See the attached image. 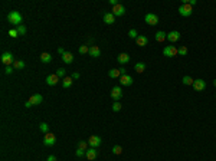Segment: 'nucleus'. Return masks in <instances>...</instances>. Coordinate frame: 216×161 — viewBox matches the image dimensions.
<instances>
[{"instance_id":"79ce46f5","label":"nucleus","mask_w":216,"mask_h":161,"mask_svg":"<svg viewBox=\"0 0 216 161\" xmlns=\"http://www.w3.org/2000/svg\"><path fill=\"white\" fill-rule=\"evenodd\" d=\"M48 161H58V160H56L55 156H49V157H48Z\"/></svg>"},{"instance_id":"393cba45","label":"nucleus","mask_w":216,"mask_h":161,"mask_svg":"<svg viewBox=\"0 0 216 161\" xmlns=\"http://www.w3.org/2000/svg\"><path fill=\"white\" fill-rule=\"evenodd\" d=\"M134 69H135V72L143 73L144 69H146V63H143V62H137V63H135V66H134Z\"/></svg>"},{"instance_id":"5701e85b","label":"nucleus","mask_w":216,"mask_h":161,"mask_svg":"<svg viewBox=\"0 0 216 161\" xmlns=\"http://www.w3.org/2000/svg\"><path fill=\"white\" fill-rule=\"evenodd\" d=\"M156 40H157V42H164V40L167 39V33H164V32H163V30H159V32H157V33H156Z\"/></svg>"},{"instance_id":"a878e982","label":"nucleus","mask_w":216,"mask_h":161,"mask_svg":"<svg viewBox=\"0 0 216 161\" xmlns=\"http://www.w3.org/2000/svg\"><path fill=\"white\" fill-rule=\"evenodd\" d=\"M182 82H183V85H192L193 86V82H194V79L193 78H190V76H183L182 78Z\"/></svg>"},{"instance_id":"dca6fc26","label":"nucleus","mask_w":216,"mask_h":161,"mask_svg":"<svg viewBox=\"0 0 216 161\" xmlns=\"http://www.w3.org/2000/svg\"><path fill=\"white\" fill-rule=\"evenodd\" d=\"M29 101H30V104H32V105H39V104H42L43 98H42V95L40 94H35V95H32V96L29 98Z\"/></svg>"},{"instance_id":"7ed1b4c3","label":"nucleus","mask_w":216,"mask_h":161,"mask_svg":"<svg viewBox=\"0 0 216 161\" xmlns=\"http://www.w3.org/2000/svg\"><path fill=\"white\" fill-rule=\"evenodd\" d=\"M2 62H3V65H6V66H12L15 63V58H13V55H12L10 52H3L2 53Z\"/></svg>"},{"instance_id":"473e14b6","label":"nucleus","mask_w":216,"mask_h":161,"mask_svg":"<svg viewBox=\"0 0 216 161\" xmlns=\"http://www.w3.org/2000/svg\"><path fill=\"white\" fill-rule=\"evenodd\" d=\"M128 36H130L131 39H137V38H139V33H137L135 29H130V30H128Z\"/></svg>"},{"instance_id":"39448f33","label":"nucleus","mask_w":216,"mask_h":161,"mask_svg":"<svg viewBox=\"0 0 216 161\" xmlns=\"http://www.w3.org/2000/svg\"><path fill=\"white\" fill-rule=\"evenodd\" d=\"M122 88L121 86H114V88L111 89V98L114 101H120L122 98Z\"/></svg>"},{"instance_id":"ea45409f","label":"nucleus","mask_w":216,"mask_h":161,"mask_svg":"<svg viewBox=\"0 0 216 161\" xmlns=\"http://www.w3.org/2000/svg\"><path fill=\"white\" fill-rule=\"evenodd\" d=\"M118 69H120V72H121V75H127V69H125V68H124V66L118 68Z\"/></svg>"},{"instance_id":"c03bdc74","label":"nucleus","mask_w":216,"mask_h":161,"mask_svg":"<svg viewBox=\"0 0 216 161\" xmlns=\"http://www.w3.org/2000/svg\"><path fill=\"white\" fill-rule=\"evenodd\" d=\"M58 52H59L61 55H63V53H65V49H63V48H59V49H58Z\"/></svg>"},{"instance_id":"c9c22d12","label":"nucleus","mask_w":216,"mask_h":161,"mask_svg":"<svg viewBox=\"0 0 216 161\" xmlns=\"http://www.w3.org/2000/svg\"><path fill=\"white\" fill-rule=\"evenodd\" d=\"M65 73H67V71H65L63 68H59V69L56 71V75H58L59 78H65Z\"/></svg>"},{"instance_id":"0eeeda50","label":"nucleus","mask_w":216,"mask_h":161,"mask_svg":"<svg viewBox=\"0 0 216 161\" xmlns=\"http://www.w3.org/2000/svg\"><path fill=\"white\" fill-rule=\"evenodd\" d=\"M144 20H146V23H149L150 26H154V25L159 23V16L154 15V13H147L144 16Z\"/></svg>"},{"instance_id":"412c9836","label":"nucleus","mask_w":216,"mask_h":161,"mask_svg":"<svg viewBox=\"0 0 216 161\" xmlns=\"http://www.w3.org/2000/svg\"><path fill=\"white\" fill-rule=\"evenodd\" d=\"M108 76L110 78H112V79H120L121 78V72H120V69H110L108 71Z\"/></svg>"},{"instance_id":"a19ab883","label":"nucleus","mask_w":216,"mask_h":161,"mask_svg":"<svg viewBox=\"0 0 216 161\" xmlns=\"http://www.w3.org/2000/svg\"><path fill=\"white\" fill-rule=\"evenodd\" d=\"M79 76H81V75H79L78 72H74V73H72V79H79Z\"/></svg>"},{"instance_id":"9d476101","label":"nucleus","mask_w":216,"mask_h":161,"mask_svg":"<svg viewBox=\"0 0 216 161\" xmlns=\"http://www.w3.org/2000/svg\"><path fill=\"white\" fill-rule=\"evenodd\" d=\"M180 39V32L179 30H172L170 33H167V40L170 42V43H174V42H177Z\"/></svg>"},{"instance_id":"aec40b11","label":"nucleus","mask_w":216,"mask_h":161,"mask_svg":"<svg viewBox=\"0 0 216 161\" xmlns=\"http://www.w3.org/2000/svg\"><path fill=\"white\" fill-rule=\"evenodd\" d=\"M89 55L92 56V58H100L101 56V50L98 46H91L89 48Z\"/></svg>"},{"instance_id":"a18cd8bd","label":"nucleus","mask_w":216,"mask_h":161,"mask_svg":"<svg viewBox=\"0 0 216 161\" xmlns=\"http://www.w3.org/2000/svg\"><path fill=\"white\" fill-rule=\"evenodd\" d=\"M213 86H216V79H215V81H213Z\"/></svg>"},{"instance_id":"423d86ee","label":"nucleus","mask_w":216,"mask_h":161,"mask_svg":"<svg viewBox=\"0 0 216 161\" xmlns=\"http://www.w3.org/2000/svg\"><path fill=\"white\" fill-rule=\"evenodd\" d=\"M56 143V137H55V134H45V137H43V144L46 145V147H52V145H55Z\"/></svg>"},{"instance_id":"9b49d317","label":"nucleus","mask_w":216,"mask_h":161,"mask_svg":"<svg viewBox=\"0 0 216 161\" xmlns=\"http://www.w3.org/2000/svg\"><path fill=\"white\" fill-rule=\"evenodd\" d=\"M124 13H125V7H124L122 5H120V3L112 7V15H114L115 17L117 16H124Z\"/></svg>"},{"instance_id":"72a5a7b5","label":"nucleus","mask_w":216,"mask_h":161,"mask_svg":"<svg viewBox=\"0 0 216 161\" xmlns=\"http://www.w3.org/2000/svg\"><path fill=\"white\" fill-rule=\"evenodd\" d=\"M17 33L20 35V36H23V35H26V28L23 26V25H20V26H17Z\"/></svg>"},{"instance_id":"4be33fe9","label":"nucleus","mask_w":216,"mask_h":161,"mask_svg":"<svg viewBox=\"0 0 216 161\" xmlns=\"http://www.w3.org/2000/svg\"><path fill=\"white\" fill-rule=\"evenodd\" d=\"M72 82H74V79L72 76H65V78L62 79V86L67 89V88H71L72 86Z\"/></svg>"},{"instance_id":"a211bd4d","label":"nucleus","mask_w":216,"mask_h":161,"mask_svg":"<svg viewBox=\"0 0 216 161\" xmlns=\"http://www.w3.org/2000/svg\"><path fill=\"white\" fill-rule=\"evenodd\" d=\"M114 22H115V16L112 13H105L104 15V23L105 25H112Z\"/></svg>"},{"instance_id":"4c0bfd02","label":"nucleus","mask_w":216,"mask_h":161,"mask_svg":"<svg viewBox=\"0 0 216 161\" xmlns=\"http://www.w3.org/2000/svg\"><path fill=\"white\" fill-rule=\"evenodd\" d=\"M75 156H77V157H82V156H85V151L81 150V148H77V151H75Z\"/></svg>"},{"instance_id":"49530a36","label":"nucleus","mask_w":216,"mask_h":161,"mask_svg":"<svg viewBox=\"0 0 216 161\" xmlns=\"http://www.w3.org/2000/svg\"><path fill=\"white\" fill-rule=\"evenodd\" d=\"M215 96H216V94H215Z\"/></svg>"},{"instance_id":"4468645a","label":"nucleus","mask_w":216,"mask_h":161,"mask_svg":"<svg viewBox=\"0 0 216 161\" xmlns=\"http://www.w3.org/2000/svg\"><path fill=\"white\" fill-rule=\"evenodd\" d=\"M193 88L196 89V91H203V89L206 88V82L203 79H194Z\"/></svg>"},{"instance_id":"f3484780","label":"nucleus","mask_w":216,"mask_h":161,"mask_svg":"<svg viewBox=\"0 0 216 161\" xmlns=\"http://www.w3.org/2000/svg\"><path fill=\"white\" fill-rule=\"evenodd\" d=\"M135 42H137L139 46H147V43H149V38L144 36V35H139V38L135 39Z\"/></svg>"},{"instance_id":"7c9ffc66","label":"nucleus","mask_w":216,"mask_h":161,"mask_svg":"<svg viewBox=\"0 0 216 161\" xmlns=\"http://www.w3.org/2000/svg\"><path fill=\"white\" fill-rule=\"evenodd\" d=\"M13 68H15V69H23V68H25V62L23 61H15Z\"/></svg>"},{"instance_id":"b1692460","label":"nucleus","mask_w":216,"mask_h":161,"mask_svg":"<svg viewBox=\"0 0 216 161\" xmlns=\"http://www.w3.org/2000/svg\"><path fill=\"white\" fill-rule=\"evenodd\" d=\"M40 61L43 62V63H49V62L52 61V56H50V53H48V52H43V53L40 55Z\"/></svg>"},{"instance_id":"c85d7f7f","label":"nucleus","mask_w":216,"mask_h":161,"mask_svg":"<svg viewBox=\"0 0 216 161\" xmlns=\"http://www.w3.org/2000/svg\"><path fill=\"white\" fill-rule=\"evenodd\" d=\"M121 102L120 101H115L114 104H112V111L114 112H118V111H121Z\"/></svg>"},{"instance_id":"f704fd0d","label":"nucleus","mask_w":216,"mask_h":161,"mask_svg":"<svg viewBox=\"0 0 216 161\" xmlns=\"http://www.w3.org/2000/svg\"><path fill=\"white\" fill-rule=\"evenodd\" d=\"M9 36H10V38H13V39H16L17 36H19V33H17V29H10V30H9Z\"/></svg>"},{"instance_id":"37998d69","label":"nucleus","mask_w":216,"mask_h":161,"mask_svg":"<svg viewBox=\"0 0 216 161\" xmlns=\"http://www.w3.org/2000/svg\"><path fill=\"white\" fill-rule=\"evenodd\" d=\"M25 106H26V108H30V106H32L30 101H26V102H25Z\"/></svg>"},{"instance_id":"e433bc0d","label":"nucleus","mask_w":216,"mask_h":161,"mask_svg":"<svg viewBox=\"0 0 216 161\" xmlns=\"http://www.w3.org/2000/svg\"><path fill=\"white\" fill-rule=\"evenodd\" d=\"M187 52H189L187 48H186V46H182V48L179 49V55H180V56H186V55H187Z\"/></svg>"},{"instance_id":"1a4fd4ad","label":"nucleus","mask_w":216,"mask_h":161,"mask_svg":"<svg viewBox=\"0 0 216 161\" xmlns=\"http://www.w3.org/2000/svg\"><path fill=\"white\" fill-rule=\"evenodd\" d=\"M120 83H121L122 86H131L133 85V76L131 75H121V78H120Z\"/></svg>"},{"instance_id":"f257e3e1","label":"nucleus","mask_w":216,"mask_h":161,"mask_svg":"<svg viewBox=\"0 0 216 161\" xmlns=\"http://www.w3.org/2000/svg\"><path fill=\"white\" fill-rule=\"evenodd\" d=\"M7 20H9V23L15 25V26H20V25H22L23 17H22V15H20L19 12H10V13L7 15Z\"/></svg>"},{"instance_id":"f8f14e48","label":"nucleus","mask_w":216,"mask_h":161,"mask_svg":"<svg viewBox=\"0 0 216 161\" xmlns=\"http://www.w3.org/2000/svg\"><path fill=\"white\" fill-rule=\"evenodd\" d=\"M58 82H59V76H58L56 73H52V75H49V76L46 78V83H48L49 86H55Z\"/></svg>"},{"instance_id":"f03ea898","label":"nucleus","mask_w":216,"mask_h":161,"mask_svg":"<svg viewBox=\"0 0 216 161\" xmlns=\"http://www.w3.org/2000/svg\"><path fill=\"white\" fill-rule=\"evenodd\" d=\"M179 13H180V16H183V17H189L193 13V6H190L189 3H183V5H180V7H179Z\"/></svg>"},{"instance_id":"cd10ccee","label":"nucleus","mask_w":216,"mask_h":161,"mask_svg":"<svg viewBox=\"0 0 216 161\" xmlns=\"http://www.w3.org/2000/svg\"><path fill=\"white\" fill-rule=\"evenodd\" d=\"M121 153H122V147H121V145H114V147H112V154L120 156Z\"/></svg>"},{"instance_id":"20e7f679","label":"nucleus","mask_w":216,"mask_h":161,"mask_svg":"<svg viewBox=\"0 0 216 161\" xmlns=\"http://www.w3.org/2000/svg\"><path fill=\"white\" fill-rule=\"evenodd\" d=\"M163 55L167 56V58H174L176 55H179V49L176 46H166L163 49Z\"/></svg>"},{"instance_id":"2f4dec72","label":"nucleus","mask_w":216,"mask_h":161,"mask_svg":"<svg viewBox=\"0 0 216 161\" xmlns=\"http://www.w3.org/2000/svg\"><path fill=\"white\" fill-rule=\"evenodd\" d=\"M39 129H40L42 132H45V134L49 132V127H48V124H46V122H42V124L39 125Z\"/></svg>"},{"instance_id":"6ab92c4d","label":"nucleus","mask_w":216,"mask_h":161,"mask_svg":"<svg viewBox=\"0 0 216 161\" xmlns=\"http://www.w3.org/2000/svg\"><path fill=\"white\" fill-rule=\"evenodd\" d=\"M62 61L65 62L67 65H69V63H72V62H74V55H72L71 52H65V53L62 55Z\"/></svg>"},{"instance_id":"bb28decb","label":"nucleus","mask_w":216,"mask_h":161,"mask_svg":"<svg viewBox=\"0 0 216 161\" xmlns=\"http://www.w3.org/2000/svg\"><path fill=\"white\" fill-rule=\"evenodd\" d=\"M88 141H79L78 143V148H81V150H84V151H87L88 150Z\"/></svg>"},{"instance_id":"6e6552de","label":"nucleus","mask_w":216,"mask_h":161,"mask_svg":"<svg viewBox=\"0 0 216 161\" xmlns=\"http://www.w3.org/2000/svg\"><path fill=\"white\" fill-rule=\"evenodd\" d=\"M101 137H98V135H91L88 139V144L91 148H98V147H101Z\"/></svg>"},{"instance_id":"2eb2a0df","label":"nucleus","mask_w":216,"mask_h":161,"mask_svg":"<svg viewBox=\"0 0 216 161\" xmlns=\"http://www.w3.org/2000/svg\"><path fill=\"white\" fill-rule=\"evenodd\" d=\"M97 156H98V153H97V148H88V150L85 151V157H87L89 161L95 160V158H97Z\"/></svg>"},{"instance_id":"ddd939ff","label":"nucleus","mask_w":216,"mask_h":161,"mask_svg":"<svg viewBox=\"0 0 216 161\" xmlns=\"http://www.w3.org/2000/svg\"><path fill=\"white\" fill-rule=\"evenodd\" d=\"M117 61H118V63H120L121 66H124L125 63L130 62V55H128V53H120L118 58H117Z\"/></svg>"},{"instance_id":"c756f323","label":"nucleus","mask_w":216,"mask_h":161,"mask_svg":"<svg viewBox=\"0 0 216 161\" xmlns=\"http://www.w3.org/2000/svg\"><path fill=\"white\" fill-rule=\"evenodd\" d=\"M79 53H81V55L89 53V46L88 45H82V46H79Z\"/></svg>"},{"instance_id":"58836bf2","label":"nucleus","mask_w":216,"mask_h":161,"mask_svg":"<svg viewBox=\"0 0 216 161\" xmlns=\"http://www.w3.org/2000/svg\"><path fill=\"white\" fill-rule=\"evenodd\" d=\"M13 69H15V68H13V66H6V69H5V73H6V75H10V73L13 72Z\"/></svg>"}]
</instances>
